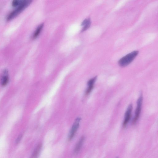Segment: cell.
<instances>
[{
  "mask_svg": "<svg viewBox=\"0 0 158 158\" xmlns=\"http://www.w3.org/2000/svg\"><path fill=\"white\" fill-rule=\"evenodd\" d=\"M9 81V73L7 70H4L2 75L1 79V85L2 86H6Z\"/></svg>",
  "mask_w": 158,
  "mask_h": 158,
  "instance_id": "8992f818",
  "label": "cell"
},
{
  "mask_svg": "<svg viewBox=\"0 0 158 158\" xmlns=\"http://www.w3.org/2000/svg\"><path fill=\"white\" fill-rule=\"evenodd\" d=\"M133 105L130 104L128 107L125 114L124 121L123 124V127H126L130 121L132 116L133 110Z\"/></svg>",
  "mask_w": 158,
  "mask_h": 158,
  "instance_id": "277c9868",
  "label": "cell"
},
{
  "mask_svg": "<svg viewBox=\"0 0 158 158\" xmlns=\"http://www.w3.org/2000/svg\"><path fill=\"white\" fill-rule=\"evenodd\" d=\"M84 139V137H82L81 138L79 141L77 143L74 150V154L75 155L77 154L80 151L82 146L83 144Z\"/></svg>",
  "mask_w": 158,
  "mask_h": 158,
  "instance_id": "9c48e42d",
  "label": "cell"
},
{
  "mask_svg": "<svg viewBox=\"0 0 158 158\" xmlns=\"http://www.w3.org/2000/svg\"><path fill=\"white\" fill-rule=\"evenodd\" d=\"M22 137V134H20L19 135L18 137L17 138L16 141V143L17 144H18V143L20 142L21 140Z\"/></svg>",
  "mask_w": 158,
  "mask_h": 158,
  "instance_id": "4fadbf2b",
  "label": "cell"
},
{
  "mask_svg": "<svg viewBox=\"0 0 158 158\" xmlns=\"http://www.w3.org/2000/svg\"><path fill=\"white\" fill-rule=\"evenodd\" d=\"M91 20L90 18L85 20L82 23L81 25L82 27V30L81 32H84L86 31L87 29L89 28L91 25Z\"/></svg>",
  "mask_w": 158,
  "mask_h": 158,
  "instance_id": "ba28073f",
  "label": "cell"
},
{
  "mask_svg": "<svg viewBox=\"0 0 158 158\" xmlns=\"http://www.w3.org/2000/svg\"><path fill=\"white\" fill-rule=\"evenodd\" d=\"M44 26L43 24H41L37 28L32 36V39H35L39 36Z\"/></svg>",
  "mask_w": 158,
  "mask_h": 158,
  "instance_id": "8fae6325",
  "label": "cell"
},
{
  "mask_svg": "<svg viewBox=\"0 0 158 158\" xmlns=\"http://www.w3.org/2000/svg\"><path fill=\"white\" fill-rule=\"evenodd\" d=\"M97 77L95 76L94 78L90 79L87 82L88 87L86 90V94L88 95L92 91L93 89Z\"/></svg>",
  "mask_w": 158,
  "mask_h": 158,
  "instance_id": "52a82bcc",
  "label": "cell"
},
{
  "mask_svg": "<svg viewBox=\"0 0 158 158\" xmlns=\"http://www.w3.org/2000/svg\"><path fill=\"white\" fill-rule=\"evenodd\" d=\"M143 100V96L141 94L137 101V108L135 110V116L133 120V124H136L139 118L141 110Z\"/></svg>",
  "mask_w": 158,
  "mask_h": 158,
  "instance_id": "3957f363",
  "label": "cell"
},
{
  "mask_svg": "<svg viewBox=\"0 0 158 158\" xmlns=\"http://www.w3.org/2000/svg\"><path fill=\"white\" fill-rule=\"evenodd\" d=\"M32 1L31 0H24L21 4L17 8L12 11L7 18V21H9L17 17L30 4Z\"/></svg>",
  "mask_w": 158,
  "mask_h": 158,
  "instance_id": "6da1fadb",
  "label": "cell"
},
{
  "mask_svg": "<svg viewBox=\"0 0 158 158\" xmlns=\"http://www.w3.org/2000/svg\"><path fill=\"white\" fill-rule=\"evenodd\" d=\"M42 146V144H39L37 146L34 150L31 158H36L38 156Z\"/></svg>",
  "mask_w": 158,
  "mask_h": 158,
  "instance_id": "30bf717a",
  "label": "cell"
},
{
  "mask_svg": "<svg viewBox=\"0 0 158 158\" xmlns=\"http://www.w3.org/2000/svg\"><path fill=\"white\" fill-rule=\"evenodd\" d=\"M22 0H15L12 1V5L13 7H17L19 6L22 3Z\"/></svg>",
  "mask_w": 158,
  "mask_h": 158,
  "instance_id": "7c38bea8",
  "label": "cell"
},
{
  "mask_svg": "<svg viewBox=\"0 0 158 158\" xmlns=\"http://www.w3.org/2000/svg\"><path fill=\"white\" fill-rule=\"evenodd\" d=\"M81 120L80 118H77L74 123L69 133V139L71 140L74 137L79 126V123Z\"/></svg>",
  "mask_w": 158,
  "mask_h": 158,
  "instance_id": "5b68a950",
  "label": "cell"
},
{
  "mask_svg": "<svg viewBox=\"0 0 158 158\" xmlns=\"http://www.w3.org/2000/svg\"><path fill=\"white\" fill-rule=\"evenodd\" d=\"M138 53V51H134L127 54L119 60L118 65L122 67H125L129 65L137 57Z\"/></svg>",
  "mask_w": 158,
  "mask_h": 158,
  "instance_id": "7a4b0ae2",
  "label": "cell"
},
{
  "mask_svg": "<svg viewBox=\"0 0 158 158\" xmlns=\"http://www.w3.org/2000/svg\"><path fill=\"white\" fill-rule=\"evenodd\" d=\"M116 158H117V157H116Z\"/></svg>",
  "mask_w": 158,
  "mask_h": 158,
  "instance_id": "5bb4252c",
  "label": "cell"
}]
</instances>
